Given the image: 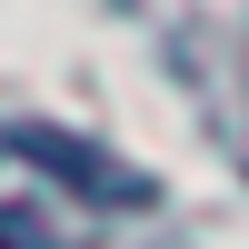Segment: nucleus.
<instances>
[{"label":"nucleus","instance_id":"2","mask_svg":"<svg viewBox=\"0 0 249 249\" xmlns=\"http://www.w3.org/2000/svg\"><path fill=\"white\" fill-rule=\"evenodd\" d=\"M0 249H40V230H20V210H0Z\"/></svg>","mask_w":249,"mask_h":249},{"label":"nucleus","instance_id":"1","mask_svg":"<svg viewBox=\"0 0 249 249\" xmlns=\"http://www.w3.org/2000/svg\"><path fill=\"white\" fill-rule=\"evenodd\" d=\"M10 150L40 160L50 179H70L80 199H120V210H130V199H150V179H140V170H120L110 150H80L70 130H40V120H30V130H10Z\"/></svg>","mask_w":249,"mask_h":249}]
</instances>
